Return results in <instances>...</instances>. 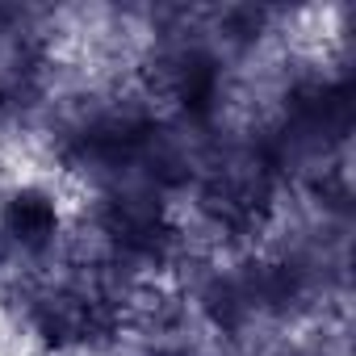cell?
<instances>
[{
	"instance_id": "6da1fadb",
	"label": "cell",
	"mask_w": 356,
	"mask_h": 356,
	"mask_svg": "<svg viewBox=\"0 0 356 356\" xmlns=\"http://www.w3.org/2000/svg\"><path fill=\"white\" fill-rule=\"evenodd\" d=\"M0 235L22 252H47L59 235V202L42 185H17L0 206Z\"/></svg>"
},
{
	"instance_id": "7a4b0ae2",
	"label": "cell",
	"mask_w": 356,
	"mask_h": 356,
	"mask_svg": "<svg viewBox=\"0 0 356 356\" xmlns=\"http://www.w3.org/2000/svg\"><path fill=\"white\" fill-rule=\"evenodd\" d=\"M5 113H9V97H5V88H0V122H5Z\"/></svg>"
}]
</instances>
